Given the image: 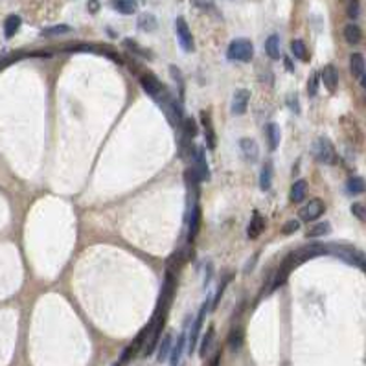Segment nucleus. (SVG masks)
<instances>
[{"mask_svg": "<svg viewBox=\"0 0 366 366\" xmlns=\"http://www.w3.org/2000/svg\"><path fill=\"white\" fill-rule=\"evenodd\" d=\"M324 254H328V245H324V243H309V245L300 246L298 250L291 252V254L282 262L280 269H278L274 280H272L274 284L270 287V291H274V289H278L280 286H284L287 282V278H289V274L296 269L298 265L306 264V262L313 260V258L324 256Z\"/></svg>", "mask_w": 366, "mask_h": 366, "instance_id": "f257e3e1", "label": "nucleus"}, {"mask_svg": "<svg viewBox=\"0 0 366 366\" xmlns=\"http://www.w3.org/2000/svg\"><path fill=\"white\" fill-rule=\"evenodd\" d=\"M328 254H333V256L340 258L342 262L354 265V267H359L360 270L366 272V256L360 250L354 248L352 245H342V243H330L328 245Z\"/></svg>", "mask_w": 366, "mask_h": 366, "instance_id": "f03ea898", "label": "nucleus"}, {"mask_svg": "<svg viewBox=\"0 0 366 366\" xmlns=\"http://www.w3.org/2000/svg\"><path fill=\"white\" fill-rule=\"evenodd\" d=\"M230 61H241V63H250L254 58V46L248 39H234L230 42L226 52Z\"/></svg>", "mask_w": 366, "mask_h": 366, "instance_id": "7ed1b4c3", "label": "nucleus"}, {"mask_svg": "<svg viewBox=\"0 0 366 366\" xmlns=\"http://www.w3.org/2000/svg\"><path fill=\"white\" fill-rule=\"evenodd\" d=\"M313 154L320 164L332 166L337 162V153H335V146L332 144V140L326 136H318L313 144Z\"/></svg>", "mask_w": 366, "mask_h": 366, "instance_id": "20e7f679", "label": "nucleus"}, {"mask_svg": "<svg viewBox=\"0 0 366 366\" xmlns=\"http://www.w3.org/2000/svg\"><path fill=\"white\" fill-rule=\"evenodd\" d=\"M175 30H177V39H178V44L182 46V50L194 52L195 50L194 35H192V30H190L186 18L177 17V20H175Z\"/></svg>", "mask_w": 366, "mask_h": 366, "instance_id": "39448f33", "label": "nucleus"}, {"mask_svg": "<svg viewBox=\"0 0 366 366\" xmlns=\"http://www.w3.org/2000/svg\"><path fill=\"white\" fill-rule=\"evenodd\" d=\"M212 308V304H210V300H206L202 306H200L199 309V315H197V318H195L194 326H192V332H190V352L194 354V348L197 346V340H199V335H200V330H202V324H204V316L206 313H208V309Z\"/></svg>", "mask_w": 366, "mask_h": 366, "instance_id": "423d86ee", "label": "nucleus"}, {"mask_svg": "<svg viewBox=\"0 0 366 366\" xmlns=\"http://www.w3.org/2000/svg\"><path fill=\"white\" fill-rule=\"evenodd\" d=\"M324 212H326V204H324V200L322 199H311L308 204L300 210V219H302V221H308V223H313V221H316V219L320 218Z\"/></svg>", "mask_w": 366, "mask_h": 366, "instance_id": "0eeeda50", "label": "nucleus"}, {"mask_svg": "<svg viewBox=\"0 0 366 366\" xmlns=\"http://www.w3.org/2000/svg\"><path fill=\"white\" fill-rule=\"evenodd\" d=\"M140 85H142V88L146 90V94H148V96H151L153 100H158V98L162 96V92L166 90V86L162 85L160 80H158L156 76H153V74L140 76Z\"/></svg>", "mask_w": 366, "mask_h": 366, "instance_id": "6e6552de", "label": "nucleus"}, {"mask_svg": "<svg viewBox=\"0 0 366 366\" xmlns=\"http://www.w3.org/2000/svg\"><path fill=\"white\" fill-rule=\"evenodd\" d=\"M248 102H250V90H246V88H240V90L234 92V98H232V114L236 116H241L245 114L246 109H248Z\"/></svg>", "mask_w": 366, "mask_h": 366, "instance_id": "1a4fd4ad", "label": "nucleus"}, {"mask_svg": "<svg viewBox=\"0 0 366 366\" xmlns=\"http://www.w3.org/2000/svg\"><path fill=\"white\" fill-rule=\"evenodd\" d=\"M194 172L199 177V180H208L210 178V170L206 164V154L202 148L194 149Z\"/></svg>", "mask_w": 366, "mask_h": 366, "instance_id": "9d476101", "label": "nucleus"}, {"mask_svg": "<svg viewBox=\"0 0 366 366\" xmlns=\"http://www.w3.org/2000/svg\"><path fill=\"white\" fill-rule=\"evenodd\" d=\"M240 149H241V154H243L245 162H248V164H256V162L260 160V148H258V144L254 142L252 138H241Z\"/></svg>", "mask_w": 366, "mask_h": 366, "instance_id": "9b49d317", "label": "nucleus"}, {"mask_svg": "<svg viewBox=\"0 0 366 366\" xmlns=\"http://www.w3.org/2000/svg\"><path fill=\"white\" fill-rule=\"evenodd\" d=\"M322 83L326 85V88L330 92H335L338 86V70L335 64H326L324 70H322V76H320Z\"/></svg>", "mask_w": 366, "mask_h": 366, "instance_id": "f8f14e48", "label": "nucleus"}, {"mask_svg": "<svg viewBox=\"0 0 366 366\" xmlns=\"http://www.w3.org/2000/svg\"><path fill=\"white\" fill-rule=\"evenodd\" d=\"M280 138H282V131H280V127H278V124L270 122V124L265 126V140L269 144L270 151H276V149H278V146H280Z\"/></svg>", "mask_w": 366, "mask_h": 366, "instance_id": "ddd939ff", "label": "nucleus"}, {"mask_svg": "<svg viewBox=\"0 0 366 366\" xmlns=\"http://www.w3.org/2000/svg\"><path fill=\"white\" fill-rule=\"evenodd\" d=\"M264 230H265V219L262 218L260 212H254L252 214L250 223H248V228H246V236L250 240H256V238H260V236L264 234Z\"/></svg>", "mask_w": 366, "mask_h": 366, "instance_id": "4468645a", "label": "nucleus"}, {"mask_svg": "<svg viewBox=\"0 0 366 366\" xmlns=\"http://www.w3.org/2000/svg\"><path fill=\"white\" fill-rule=\"evenodd\" d=\"M350 70H352V76L360 80L362 74L366 72V61L362 54H352L350 56Z\"/></svg>", "mask_w": 366, "mask_h": 366, "instance_id": "2eb2a0df", "label": "nucleus"}, {"mask_svg": "<svg viewBox=\"0 0 366 366\" xmlns=\"http://www.w3.org/2000/svg\"><path fill=\"white\" fill-rule=\"evenodd\" d=\"M200 120H202V127H204V136H206V144H208V149H216V144H218V140H216V131H214V126L212 122H210V116L206 114L204 110L200 112Z\"/></svg>", "mask_w": 366, "mask_h": 366, "instance_id": "dca6fc26", "label": "nucleus"}, {"mask_svg": "<svg viewBox=\"0 0 366 366\" xmlns=\"http://www.w3.org/2000/svg\"><path fill=\"white\" fill-rule=\"evenodd\" d=\"M110 6L122 15H134L138 10V2L136 0H112Z\"/></svg>", "mask_w": 366, "mask_h": 366, "instance_id": "f3484780", "label": "nucleus"}, {"mask_svg": "<svg viewBox=\"0 0 366 366\" xmlns=\"http://www.w3.org/2000/svg\"><path fill=\"white\" fill-rule=\"evenodd\" d=\"M308 192H309L308 182H306L304 178H300V180H296V182L292 184L291 194H289V199H291L292 202H302V200L306 199Z\"/></svg>", "mask_w": 366, "mask_h": 366, "instance_id": "a211bd4d", "label": "nucleus"}, {"mask_svg": "<svg viewBox=\"0 0 366 366\" xmlns=\"http://www.w3.org/2000/svg\"><path fill=\"white\" fill-rule=\"evenodd\" d=\"M265 54L269 56L272 61H278L280 59V37L278 35H269L267 40H265Z\"/></svg>", "mask_w": 366, "mask_h": 366, "instance_id": "6ab92c4d", "label": "nucleus"}, {"mask_svg": "<svg viewBox=\"0 0 366 366\" xmlns=\"http://www.w3.org/2000/svg\"><path fill=\"white\" fill-rule=\"evenodd\" d=\"M200 226V208L199 204H194L192 208V218H190V228H188V240L194 241Z\"/></svg>", "mask_w": 366, "mask_h": 366, "instance_id": "aec40b11", "label": "nucleus"}, {"mask_svg": "<svg viewBox=\"0 0 366 366\" xmlns=\"http://www.w3.org/2000/svg\"><path fill=\"white\" fill-rule=\"evenodd\" d=\"M270 186H272V164L267 162L260 172V188L262 192H267L270 190Z\"/></svg>", "mask_w": 366, "mask_h": 366, "instance_id": "412c9836", "label": "nucleus"}, {"mask_svg": "<svg viewBox=\"0 0 366 366\" xmlns=\"http://www.w3.org/2000/svg\"><path fill=\"white\" fill-rule=\"evenodd\" d=\"M184 346H186V333H180V337L177 338V344H175V348H173L172 355H170V364L172 366H177L180 357L184 354Z\"/></svg>", "mask_w": 366, "mask_h": 366, "instance_id": "4be33fe9", "label": "nucleus"}, {"mask_svg": "<svg viewBox=\"0 0 366 366\" xmlns=\"http://www.w3.org/2000/svg\"><path fill=\"white\" fill-rule=\"evenodd\" d=\"M18 28H20V17L18 15H10L4 20V35H6V39H12L13 35L18 32Z\"/></svg>", "mask_w": 366, "mask_h": 366, "instance_id": "5701e85b", "label": "nucleus"}, {"mask_svg": "<svg viewBox=\"0 0 366 366\" xmlns=\"http://www.w3.org/2000/svg\"><path fill=\"white\" fill-rule=\"evenodd\" d=\"M138 28L142 30V32H154V30L158 28V22H156L154 15H151V13H142V15L138 17Z\"/></svg>", "mask_w": 366, "mask_h": 366, "instance_id": "b1692460", "label": "nucleus"}, {"mask_svg": "<svg viewBox=\"0 0 366 366\" xmlns=\"http://www.w3.org/2000/svg\"><path fill=\"white\" fill-rule=\"evenodd\" d=\"M360 37H362V34H360V28L357 24H348V26L344 28V39H346L348 44H354V46L359 44Z\"/></svg>", "mask_w": 366, "mask_h": 366, "instance_id": "393cba45", "label": "nucleus"}, {"mask_svg": "<svg viewBox=\"0 0 366 366\" xmlns=\"http://www.w3.org/2000/svg\"><path fill=\"white\" fill-rule=\"evenodd\" d=\"M346 190H348L352 195H359L366 192V180L362 177H352L348 178L346 182Z\"/></svg>", "mask_w": 366, "mask_h": 366, "instance_id": "a878e982", "label": "nucleus"}, {"mask_svg": "<svg viewBox=\"0 0 366 366\" xmlns=\"http://www.w3.org/2000/svg\"><path fill=\"white\" fill-rule=\"evenodd\" d=\"M291 52L292 56L296 59H300V61H308L309 59V54H308V46H306V42L300 39H294L291 42Z\"/></svg>", "mask_w": 366, "mask_h": 366, "instance_id": "bb28decb", "label": "nucleus"}, {"mask_svg": "<svg viewBox=\"0 0 366 366\" xmlns=\"http://www.w3.org/2000/svg\"><path fill=\"white\" fill-rule=\"evenodd\" d=\"M243 338H245V335H243V330L241 328H234L232 332H230L228 335V346L232 352H238V350H241V346H243Z\"/></svg>", "mask_w": 366, "mask_h": 366, "instance_id": "cd10ccee", "label": "nucleus"}, {"mask_svg": "<svg viewBox=\"0 0 366 366\" xmlns=\"http://www.w3.org/2000/svg\"><path fill=\"white\" fill-rule=\"evenodd\" d=\"M332 232V226H330V223L328 221H322V223H315L311 228L306 232V236L308 238H320V236H326Z\"/></svg>", "mask_w": 366, "mask_h": 366, "instance_id": "c85d7f7f", "label": "nucleus"}, {"mask_svg": "<svg viewBox=\"0 0 366 366\" xmlns=\"http://www.w3.org/2000/svg\"><path fill=\"white\" fill-rule=\"evenodd\" d=\"M172 346H173V337L168 333L166 337L162 338L160 348H158V360H160V362H164V360L172 355Z\"/></svg>", "mask_w": 366, "mask_h": 366, "instance_id": "c756f323", "label": "nucleus"}, {"mask_svg": "<svg viewBox=\"0 0 366 366\" xmlns=\"http://www.w3.org/2000/svg\"><path fill=\"white\" fill-rule=\"evenodd\" d=\"M70 26H66V24H58V26H50V28H44L42 32H40V35L42 37H56V35H63V34H68L70 32Z\"/></svg>", "mask_w": 366, "mask_h": 366, "instance_id": "7c9ffc66", "label": "nucleus"}, {"mask_svg": "<svg viewBox=\"0 0 366 366\" xmlns=\"http://www.w3.org/2000/svg\"><path fill=\"white\" fill-rule=\"evenodd\" d=\"M212 340H214V328H210V330H208V333H206L204 337H202V342H200V348H199L200 357H206V354H208V350H210V344H212Z\"/></svg>", "mask_w": 366, "mask_h": 366, "instance_id": "2f4dec72", "label": "nucleus"}, {"mask_svg": "<svg viewBox=\"0 0 366 366\" xmlns=\"http://www.w3.org/2000/svg\"><path fill=\"white\" fill-rule=\"evenodd\" d=\"M124 44H126L131 52H134L136 56H142V58H151V54H149L148 50L140 48V44H138V42H134L132 39H126V40H124Z\"/></svg>", "mask_w": 366, "mask_h": 366, "instance_id": "473e14b6", "label": "nucleus"}, {"mask_svg": "<svg viewBox=\"0 0 366 366\" xmlns=\"http://www.w3.org/2000/svg\"><path fill=\"white\" fill-rule=\"evenodd\" d=\"M182 132L186 134V136L190 138H195L197 136V126H195L194 118H186L182 124Z\"/></svg>", "mask_w": 366, "mask_h": 366, "instance_id": "72a5a7b5", "label": "nucleus"}, {"mask_svg": "<svg viewBox=\"0 0 366 366\" xmlns=\"http://www.w3.org/2000/svg\"><path fill=\"white\" fill-rule=\"evenodd\" d=\"M346 13H348V17L354 18V20L357 17H359V13H360L359 0H350V2H348V8H346Z\"/></svg>", "mask_w": 366, "mask_h": 366, "instance_id": "f704fd0d", "label": "nucleus"}, {"mask_svg": "<svg viewBox=\"0 0 366 366\" xmlns=\"http://www.w3.org/2000/svg\"><path fill=\"white\" fill-rule=\"evenodd\" d=\"M318 81H320V74H313L311 76V80L308 83V92L309 96H316V92H318Z\"/></svg>", "mask_w": 366, "mask_h": 366, "instance_id": "c9c22d12", "label": "nucleus"}, {"mask_svg": "<svg viewBox=\"0 0 366 366\" xmlns=\"http://www.w3.org/2000/svg\"><path fill=\"white\" fill-rule=\"evenodd\" d=\"M298 228H300V223H298L296 219H291V221H287V223L282 226V234H284V236H291V234H294Z\"/></svg>", "mask_w": 366, "mask_h": 366, "instance_id": "e433bc0d", "label": "nucleus"}, {"mask_svg": "<svg viewBox=\"0 0 366 366\" xmlns=\"http://www.w3.org/2000/svg\"><path fill=\"white\" fill-rule=\"evenodd\" d=\"M232 278V274L226 278V280H223V284L219 286V289H218V294H216V298H214V302H212V311L214 309H218V306H219V302H221V296H223V292H224V289H226V286H228V280Z\"/></svg>", "mask_w": 366, "mask_h": 366, "instance_id": "4c0bfd02", "label": "nucleus"}, {"mask_svg": "<svg viewBox=\"0 0 366 366\" xmlns=\"http://www.w3.org/2000/svg\"><path fill=\"white\" fill-rule=\"evenodd\" d=\"M352 214H354V216L359 219V221L366 223V206L359 204V202H355V204H352Z\"/></svg>", "mask_w": 366, "mask_h": 366, "instance_id": "58836bf2", "label": "nucleus"}, {"mask_svg": "<svg viewBox=\"0 0 366 366\" xmlns=\"http://www.w3.org/2000/svg\"><path fill=\"white\" fill-rule=\"evenodd\" d=\"M170 72H172L173 80L177 81L178 85H180V88L184 90V80H182V76H180V70H178L177 66H170Z\"/></svg>", "mask_w": 366, "mask_h": 366, "instance_id": "ea45409f", "label": "nucleus"}, {"mask_svg": "<svg viewBox=\"0 0 366 366\" xmlns=\"http://www.w3.org/2000/svg\"><path fill=\"white\" fill-rule=\"evenodd\" d=\"M86 8H88V12L90 13H98L100 12V2H98V0H88Z\"/></svg>", "mask_w": 366, "mask_h": 366, "instance_id": "a19ab883", "label": "nucleus"}, {"mask_svg": "<svg viewBox=\"0 0 366 366\" xmlns=\"http://www.w3.org/2000/svg\"><path fill=\"white\" fill-rule=\"evenodd\" d=\"M289 107H291V110H294V112H300V107H298V98L294 100V96L289 98Z\"/></svg>", "mask_w": 366, "mask_h": 366, "instance_id": "79ce46f5", "label": "nucleus"}, {"mask_svg": "<svg viewBox=\"0 0 366 366\" xmlns=\"http://www.w3.org/2000/svg\"><path fill=\"white\" fill-rule=\"evenodd\" d=\"M219 360H221V354H218V355H216V357H214L212 366H219Z\"/></svg>", "mask_w": 366, "mask_h": 366, "instance_id": "37998d69", "label": "nucleus"}, {"mask_svg": "<svg viewBox=\"0 0 366 366\" xmlns=\"http://www.w3.org/2000/svg\"><path fill=\"white\" fill-rule=\"evenodd\" d=\"M360 85H362V88L366 90V72L362 74V78H360Z\"/></svg>", "mask_w": 366, "mask_h": 366, "instance_id": "c03bdc74", "label": "nucleus"}]
</instances>
